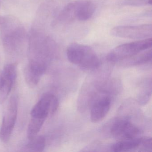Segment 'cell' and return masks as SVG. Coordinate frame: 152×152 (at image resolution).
<instances>
[{
	"label": "cell",
	"instance_id": "obj_1",
	"mask_svg": "<svg viewBox=\"0 0 152 152\" xmlns=\"http://www.w3.org/2000/svg\"><path fill=\"white\" fill-rule=\"evenodd\" d=\"M66 55L71 63L86 70L96 69L99 65V58L95 51L83 44H70L66 50Z\"/></svg>",
	"mask_w": 152,
	"mask_h": 152
},
{
	"label": "cell",
	"instance_id": "obj_2",
	"mask_svg": "<svg viewBox=\"0 0 152 152\" xmlns=\"http://www.w3.org/2000/svg\"><path fill=\"white\" fill-rule=\"evenodd\" d=\"M96 10L91 0H77L67 4L61 12L59 19L64 23L86 21L90 19Z\"/></svg>",
	"mask_w": 152,
	"mask_h": 152
},
{
	"label": "cell",
	"instance_id": "obj_3",
	"mask_svg": "<svg viewBox=\"0 0 152 152\" xmlns=\"http://www.w3.org/2000/svg\"><path fill=\"white\" fill-rule=\"evenodd\" d=\"M152 46V38L124 43L111 50L107 56V59L113 63L124 61L151 48Z\"/></svg>",
	"mask_w": 152,
	"mask_h": 152
},
{
	"label": "cell",
	"instance_id": "obj_4",
	"mask_svg": "<svg viewBox=\"0 0 152 152\" xmlns=\"http://www.w3.org/2000/svg\"><path fill=\"white\" fill-rule=\"evenodd\" d=\"M110 33L113 36L123 39L142 40L152 37V24L137 26H117L111 30Z\"/></svg>",
	"mask_w": 152,
	"mask_h": 152
},
{
	"label": "cell",
	"instance_id": "obj_5",
	"mask_svg": "<svg viewBox=\"0 0 152 152\" xmlns=\"http://www.w3.org/2000/svg\"><path fill=\"white\" fill-rule=\"evenodd\" d=\"M18 98L13 96L10 99L0 131V138L4 143L9 141L14 130L18 115Z\"/></svg>",
	"mask_w": 152,
	"mask_h": 152
},
{
	"label": "cell",
	"instance_id": "obj_6",
	"mask_svg": "<svg viewBox=\"0 0 152 152\" xmlns=\"http://www.w3.org/2000/svg\"><path fill=\"white\" fill-rule=\"evenodd\" d=\"M58 104V99L55 95L45 93L33 107L31 117L46 120L49 114H52L56 111Z\"/></svg>",
	"mask_w": 152,
	"mask_h": 152
},
{
	"label": "cell",
	"instance_id": "obj_7",
	"mask_svg": "<svg viewBox=\"0 0 152 152\" xmlns=\"http://www.w3.org/2000/svg\"><path fill=\"white\" fill-rule=\"evenodd\" d=\"M110 133L116 138L126 140L137 138L140 130L128 119H119L112 124Z\"/></svg>",
	"mask_w": 152,
	"mask_h": 152
},
{
	"label": "cell",
	"instance_id": "obj_8",
	"mask_svg": "<svg viewBox=\"0 0 152 152\" xmlns=\"http://www.w3.org/2000/svg\"><path fill=\"white\" fill-rule=\"evenodd\" d=\"M17 76L15 64L5 66L0 75V103L6 100L12 89Z\"/></svg>",
	"mask_w": 152,
	"mask_h": 152
},
{
	"label": "cell",
	"instance_id": "obj_9",
	"mask_svg": "<svg viewBox=\"0 0 152 152\" xmlns=\"http://www.w3.org/2000/svg\"><path fill=\"white\" fill-rule=\"evenodd\" d=\"M45 64L36 61H30L24 70L26 81L30 87L37 85L46 71Z\"/></svg>",
	"mask_w": 152,
	"mask_h": 152
},
{
	"label": "cell",
	"instance_id": "obj_10",
	"mask_svg": "<svg viewBox=\"0 0 152 152\" xmlns=\"http://www.w3.org/2000/svg\"><path fill=\"white\" fill-rule=\"evenodd\" d=\"M111 99L105 96L99 98L93 103L90 111V120L93 123L101 121L110 110Z\"/></svg>",
	"mask_w": 152,
	"mask_h": 152
},
{
	"label": "cell",
	"instance_id": "obj_11",
	"mask_svg": "<svg viewBox=\"0 0 152 152\" xmlns=\"http://www.w3.org/2000/svg\"><path fill=\"white\" fill-rule=\"evenodd\" d=\"M141 145V138L122 140L115 143L111 147L112 151L115 152H126L138 148Z\"/></svg>",
	"mask_w": 152,
	"mask_h": 152
},
{
	"label": "cell",
	"instance_id": "obj_12",
	"mask_svg": "<svg viewBox=\"0 0 152 152\" xmlns=\"http://www.w3.org/2000/svg\"><path fill=\"white\" fill-rule=\"evenodd\" d=\"M152 56V50L150 48L142 51L125 61H127L130 64L133 65L143 64L151 62Z\"/></svg>",
	"mask_w": 152,
	"mask_h": 152
},
{
	"label": "cell",
	"instance_id": "obj_13",
	"mask_svg": "<svg viewBox=\"0 0 152 152\" xmlns=\"http://www.w3.org/2000/svg\"><path fill=\"white\" fill-rule=\"evenodd\" d=\"M46 120L31 117L27 129V137L29 140L37 136Z\"/></svg>",
	"mask_w": 152,
	"mask_h": 152
},
{
	"label": "cell",
	"instance_id": "obj_14",
	"mask_svg": "<svg viewBox=\"0 0 152 152\" xmlns=\"http://www.w3.org/2000/svg\"><path fill=\"white\" fill-rule=\"evenodd\" d=\"M26 145V148L28 151L31 152H42L46 146V139L42 136H36Z\"/></svg>",
	"mask_w": 152,
	"mask_h": 152
},
{
	"label": "cell",
	"instance_id": "obj_15",
	"mask_svg": "<svg viewBox=\"0 0 152 152\" xmlns=\"http://www.w3.org/2000/svg\"><path fill=\"white\" fill-rule=\"evenodd\" d=\"M152 0H123L121 4L123 6L139 7L152 5Z\"/></svg>",
	"mask_w": 152,
	"mask_h": 152
},
{
	"label": "cell",
	"instance_id": "obj_16",
	"mask_svg": "<svg viewBox=\"0 0 152 152\" xmlns=\"http://www.w3.org/2000/svg\"><path fill=\"white\" fill-rule=\"evenodd\" d=\"M143 148L147 149V151L152 150V139L151 138L144 137H141V145Z\"/></svg>",
	"mask_w": 152,
	"mask_h": 152
},
{
	"label": "cell",
	"instance_id": "obj_17",
	"mask_svg": "<svg viewBox=\"0 0 152 152\" xmlns=\"http://www.w3.org/2000/svg\"><path fill=\"white\" fill-rule=\"evenodd\" d=\"M3 22H4L3 19H2V18H1L0 17V26H1V25L3 23Z\"/></svg>",
	"mask_w": 152,
	"mask_h": 152
},
{
	"label": "cell",
	"instance_id": "obj_18",
	"mask_svg": "<svg viewBox=\"0 0 152 152\" xmlns=\"http://www.w3.org/2000/svg\"><path fill=\"white\" fill-rule=\"evenodd\" d=\"M0 6H1V5H0Z\"/></svg>",
	"mask_w": 152,
	"mask_h": 152
}]
</instances>
